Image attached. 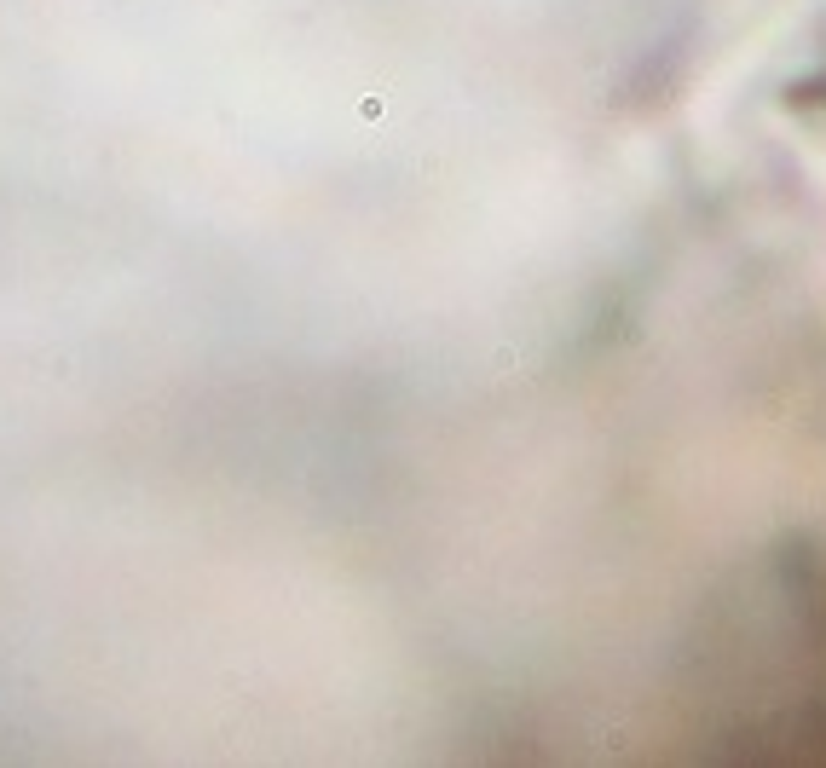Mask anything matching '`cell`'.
Here are the masks:
<instances>
[]
</instances>
